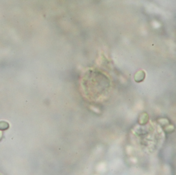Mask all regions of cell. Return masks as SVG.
Wrapping results in <instances>:
<instances>
[{
    "instance_id": "7a4b0ae2",
    "label": "cell",
    "mask_w": 176,
    "mask_h": 175,
    "mask_svg": "<svg viewBox=\"0 0 176 175\" xmlns=\"http://www.w3.org/2000/svg\"><path fill=\"white\" fill-rule=\"evenodd\" d=\"M2 133L1 132H0V141L2 140Z\"/></svg>"
},
{
    "instance_id": "6da1fadb",
    "label": "cell",
    "mask_w": 176,
    "mask_h": 175,
    "mask_svg": "<svg viewBox=\"0 0 176 175\" xmlns=\"http://www.w3.org/2000/svg\"><path fill=\"white\" fill-rule=\"evenodd\" d=\"M9 128V124L6 122H0V131L6 130Z\"/></svg>"
}]
</instances>
